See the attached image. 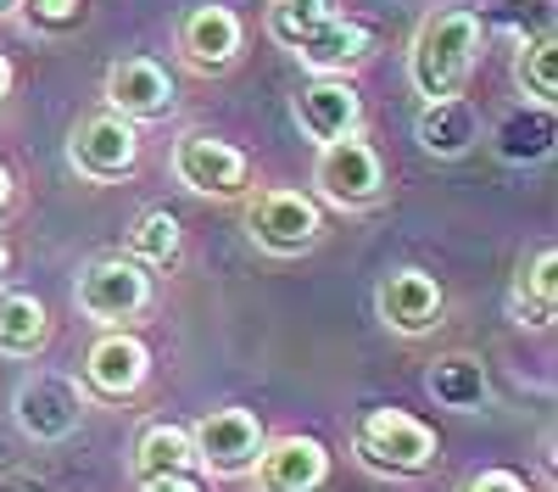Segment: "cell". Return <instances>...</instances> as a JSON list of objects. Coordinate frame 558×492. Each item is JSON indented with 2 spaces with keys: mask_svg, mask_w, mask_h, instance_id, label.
I'll list each match as a JSON object with an SVG mask.
<instances>
[{
  "mask_svg": "<svg viewBox=\"0 0 558 492\" xmlns=\"http://www.w3.org/2000/svg\"><path fill=\"white\" fill-rule=\"evenodd\" d=\"M475 51H481L475 12H458V7L430 12L425 28H418V39H413V57H408L418 96H430V101L458 96V84L470 79V68H475Z\"/></svg>",
  "mask_w": 558,
  "mask_h": 492,
  "instance_id": "cell-1",
  "label": "cell"
},
{
  "mask_svg": "<svg viewBox=\"0 0 558 492\" xmlns=\"http://www.w3.org/2000/svg\"><path fill=\"white\" fill-rule=\"evenodd\" d=\"M357 454L375 470L413 476V470H425L436 459V431L418 425L402 409H375V415H363V425H357Z\"/></svg>",
  "mask_w": 558,
  "mask_h": 492,
  "instance_id": "cell-2",
  "label": "cell"
},
{
  "mask_svg": "<svg viewBox=\"0 0 558 492\" xmlns=\"http://www.w3.org/2000/svg\"><path fill=\"white\" fill-rule=\"evenodd\" d=\"M318 191L341 202V207H368L380 191H386V173H380V157L368 152L363 141H352V134H341V141H324L318 152Z\"/></svg>",
  "mask_w": 558,
  "mask_h": 492,
  "instance_id": "cell-3",
  "label": "cell"
},
{
  "mask_svg": "<svg viewBox=\"0 0 558 492\" xmlns=\"http://www.w3.org/2000/svg\"><path fill=\"white\" fill-rule=\"evenodd\" d=\"M246 224H252V241L268 252H307L318 241V207L302 191H263Z\"/></svg>",
  "mask_w": 558,
  "mask_h": 492,
  "instance_id": "cell-4",
  "label": "cell"
},
{
  "mask_svg": "<svg viewBox=\"0 0 558 492\" xmlns=\"http://www.w3.org/2000/svg\"><path fill=\"white\" fill-rule=\"evenodd\" d=\"M84 420V397L73 381L62 375H34L17 386V425L34 436V442H62L73 436Z\"/></svg>",
  "mask_w": 558,
  "mask_h": 492,
  "instance_id": "cell-5",
  "label": "cell"
},
{
  "mask_svg": "<svg viewBox=\"0 0 558 492\" xmlns=\"http://www.w3.org/2000/svg\"><path fill=\"white\" fill-rule=\"evenodd\" d=\"M78 302H84V313H96V320H129V313H140L151 302V280H146V268L129 263V257H101V263L84 268Z\"/></svg>",
  "mask_w": 558,
  "mask_h": 492,
  "instance_id": "cell-6",
  "label": "cell"
},
{
  "mask_svg": "<svg viewBox=\"0 0 558 492\" xmlns=\"http://www.w3.org/2000/svg\"><path fill=\"white\" fill-rule=\"evenodd\" d=\"M173 173L202 196H235L246 185V157L213 134H184L173 146Z\"/></svg>",
  "mask_w": 558,
  "mask_h": 492,
  "instance_id": "cell-7",
  "label": "cell"
},
{
  "mask_svg": "<svg viewBox=\"0 0 558 492\" xmlns=\"http://www.w3.org/2000/svg\"><path fill=\"white\" fill-rule=\"evenodd\" d=\"M196 459L218 476H235L246 465H257L263 454V425L246 415V409H213L202 425H196Z\"/></svg>",
  "mask_w": 558,
  "mask_h": 492,
  "instance_id": "cell-8",
  "label": "cell"
},
{
  "mask_svg": "<svg viewBox=\"0 0 558 492\" xmlns=\"http://www.w3.org/2000/svg\"><path fill=\"white\" fill-rule=\"evenodd\" d=\"M73 163L89 173V179H118V173H129L134 168V157H140V141H134V129H129V118L123 112H96V118H84L78 129H73Z\"/></svg>",
  "mask_w": 558,
  "mask_h": 492,
  "instance_id": "cell-9",
  "label": "cell"
},
{
  "mask_svg": "<svg viewBox=\"0 0 558 492\" xmlns=\"http://www.w3.org/2000/svg\"><path fill=\"white\" fill-rule=\"evenodd\" d=\"M330 476V454L313 436H279L274 447L257 454V481L263 492H313Z\"/></svg>",
  "mask_w": 558,
  "mask_h": 492,
  "instance_id": "cell-10",
  "label": "cell"
},
{
  "mask_svg": "<svg viewBox=\"0 0 558 492\" xmlns=\"http://www.w3.org/2000/svg\"><path fill=\"white\" fill-rule=\"evenodd\" d=\"M107 101L123 118H162L173 107V79L151 57H123L107 68Z\"/></svg>",
  "mask_w": 558,
  "mask_h": 492,
  "instance_id": "cell-11",
  "label": "cell"
},
{
  "mask_svg": "<svg viewBox=\"0 0 558 492\" xmlns=\"http://www.w3.org/2000/svg\"><path fill=\"white\" fill-rule=\"evenodd\" d=\"M380 320L402 336H418L441 320V286L425 275V268H397L380 286Z\"/></svg>",
  "mask_w": 558,
  "mask_h": 492,
  "instance_id": "cell-12",
  "label": "cell"
},
{
  "mask_svg": "<svg viewBox=\"0 0 558 492\" xmlns=\"http://www.w3.org/2000/svg\"><path fill=\"white\" fill-rule=\"evenodd\" d=\"M146 370H151V358H146V347H140L134 336H101L96 347H89V358H84V375H89V386H96L101 397H129L140 381H146Z\"/></svg>",
  "mask_w": 558,
  "mask_h": 492,
  "instance_id": "cell-13",
  "label": "cell"
},
{
  "mask_svg": "<svg viewBox=\"0 0 558 492\" xmlns=\"http://www.w3.org/2000/svg\"><path fill=\"white\" fill-rule=\"evenodd\" d=\"M296 118L313 141H341V134L357 129V96L352 84H336V79H318L296 96Z\"/></svg>",
  "mask_w": 558,
  "mask_h": 492,
  "instance_id": "cell-14",
  "label": "cell"
},
{
  "mask_svg": "<svg viewBox=\"0 0 558 492\" xmlns=\"http://www.w3.org/2000/svg\"><path fill=\"white\" fill-rule=\"evenodd\" d=\"M179 45H184V57H191L196 68H223L229 57L241 51V23H235V12H223V7H196L191 17H184V28H179Z\"/></svg>",
  "mask_w": 558,
  "mask_h": 492,
  "instance_id": "cell-15",
  "label": "cell"
},
{
  "mask_svg": "<svg viewBox=\"0 0 558 492\" xmlns=\"http://www.w3.org/2000/svg\"><path fill=\"white\" fill-rule=\"evenodd\" d=\"M368 45H375V39H368V28H363V23L324 17L318 28H307V34L291 45V51H296L307 68H324V73H330V68H347V62L368 57Z\"/></svg>",
  "mask_w": 558,
  "mask_h": 492,
  "instance_id": "cell-16",
  "label": "cell"
},
{
  "mask_svg": "<svg viewBox=\"0 0 558 492\" xmlns=\"http://www.w3.org/2000/svg\"><path fill=\"white\" fill-rule=\"evenodd\" d=\"M475 134H481V123H475V112L463 107L458 96L430 101V107H425V118H418V141H425V152H436V157H458V152H470V146H475Z\"/></svg>",
  "mask_w": 558,
  "mask_h": 492,
  "instance_id": "cell-17",
  "label": "cell"
},
{
  "mask_svg": "<svg viewBox=\"0 0 558 492\" xmlns=\"http://www.w3.org/2000/svg\"><path fill=\"white\" fill-rule=\"evenodd\" d=\"M430 397L441 403V409H481L486 403V370H481V358L470 352H452L441 358V364H430Z\"/></svg>",
  "mask_w": 558,
  "mask_h": 492,
  "instance_id": "cell-18",
  "label": "cell"
},
{
  "mask_svg": "<svg viewBox=\"0 0 558 492\" xmlns=\"http://www.w3.org/2000/svg\"><path fill=\"white\" fill-rule=\"evenodd\" d=\"M191 465H196V442H191V431H179V425H151L146 436H140V447H134L140 481L146 476H184Z\"/></svg>",
  "mask_w": 558,
  "mask_h": 492,
  "instance_id": "cell-19",
  "label": "cell"
},
{
  "mask_svg": "<svg viewBox=\"0 0 558 492\" xmlns=\"http://www.w3.org/2000/svg\"><path fill=\"white\" fill-rule=\"evenodd\" d=\"M497 152H502L508 163H536V157H547V152H553V112H547V101H536L531 112L520 107L514 118H502Z\"/></svg>",
  "mask_w": 558,
  "mask_h": 492,
  "instance_id": "cell-20",
  "label": "cell"
},
{
  "mask_svg": "<svg viewBox=\"0 0 558 492\" xmlns=\"http://www.w3.org/2000/svg\"><path fill=\"white\" fill-rule=\"evenodd\" d=\"M45 341V302L28 291H0V352H34Z\"/></svg>",
  "mask_w": 558,
  "mask_h": 492,
  "instance_id": "cell-21",
  "label": "cell"
},
{
  "mask_svg": "<svg viewBox=\"0 0 558 492\" xmlns=\"http://www.w3.org/2000/svg\"><path fill=\"white\" fill-rule=\"evenodd\" d=\"M553 302H558V252L542 247V252L531 257V268H520L514 308L525 313L531 325H547V320H553Z\"/></svg>",
  "mask_w": 558,
  "mask_h": 492,
  "instance_id": "cell-22",
  "label": "cell"
},
{
  "mask_svg": "<svg viewBox=\"0 0 558 492\" xmlns=\"http://www.w3.org/2000/svg\"><path fill=\"white\" fill-rule=\"evenodd\" d=\"M129 252H134L140 263H168V257L179 252V218L162 213V207L146 213V218L129 230Z\"/></svg>",
  "mask_w": 558,
  "mask_h": 492,
  "instance_id": "cell-23",
  "label": "cell"
},
{
  "mask_svg": "<svg viewBox=\"0 0 558 492\" xmlns=\"http://www.w3.org/2000/svg\"><path fill=\"white\" fill-rule=\"evenodd\" d=\"M324 17H330V0H274V34L286 39V45H296Z\"/></svg>",
  "mask_w": 558,
  "mask_h": 492,
  "instance_id": "cell-24",
  "label": "cell"
},
{
  "mask_svg": "<svg viewBox=\"0 0 558 492\" xmlns=\"http://www.w3.org/2000/svg\"><path fill=\"white\" fill-rule=\"evenodd\" d=\"M520 84L531 89L536 101H553V89H558L553 84V39H536L531 51L520 57Z\"/></svg>",
  "mask_w": 558,
  "mask_h": 492,
  "instance_id": "cell-25",
  "label": "cell"
},
{
  "mask_svg": "<svg viewBox=\"0 0 558 492\" xmlns=\"http://www.w3.org/2000/svg\"><path fill=\"white\" fill-rule=\"evenodd\" d=\"M28 17L39 28H68L78 17V0H28Z\"/></svg>",
  "mask_w": 558,
  "mask_h": 492,
  "instance_id": "cell-26",
  "label": "cell"
},
{
  "mask_svg": "<svg viewBox=\"0 0 558 492\" xmlns=\"http://www.w3.org/2000/svg\"><path fill=\"white\" fill-rule=\"evenodd\" d=\"M458 492H525V481L514 476V470H481V476H470Z\"/></svg>",
  "mask_w": 558,
  "mask_h": 492,
  "instance_id": "cell-27",
  "label": "cell"
},
{
  "mask_svg": "<svg viewBox=\"0 0 558 492\" xmlns=\"http://www.w3.org/2000/svg\"><path fill=\"white\" fill-rule=\"evenodd\" d=\"M140 492H202L191 476H146V487Z\"/></svg>",
  "mask_w": 558,
  "mask_h": 492,
  "instance_id": "cell-28",
  "label": "cell"
},
{
  "mask_svg": "<svg viewBox=\"0 0 558 492\" xmlns=\"http://www.w3.org/2000/svg\"><path fill=\"white\" fill-rule=\"evenodd\" d=\"M7 89H12V68H7V57H0V101H7Z\"/></svg>",
  "mask_w": 558,
  "mask_h": 492,
  "instance_id": "cell-29",
  "label": "cell"
},
{
  "mask_svg": "<svg viewBox=\"0 0 558 492\" xmlns=\"http://www.w3.org/2000/svg\"><path fill=\"white\" fill-rule=\"evenodd\" d=\"M7 196H12V179H7V168H0V207H7Z\"/></svg>",
  "mask_w": 558,
  "mask_h": 492,
  "instance_id": "cell-30",
  "label": "cell"
},
{
  "mask_svg": "<svg viewBox=\"0 0 558 492\" xmlns=\"http://www.w3.org/2000/svg\"><path fill=\"white\" fill-rule=\"evenodd\" d=\"M0 492H39V487H28V481H7V487H0Z\"/></svg>",
  "mask_w": 558,
  "mask_h": 492,
  "instance_id": "cell-31",
  "label": "cell"
},
{
  "mask_svg": "<svg viewBox=\"0 0 558 492\" xmlns=\"http://www.w3.org/2000/svg\"><path fill=\"white\" fill-rule=\"evenodd\" d=\"M7 263H12V252H7V247H0V268H7Z\"/></svg>",
  "mask_w": 558,
  "mask_h": 492,
  "instance_id": "cell-32",
  "label": "cell"
},
{
  "mask_svg": "<svg viewBox=\"0 0 558 492\" xmlns=\"http://www.w3.org/2000/svg\"><path fill=\"white\" fill-rule=\"evenodd\" d=\"M0 7H7V0H0Z\"/></svg>",
  "mask_w": 558,
  "mask_h": 492,
  "instance_id": "cell-33",
  "label": "cell"
}]
</instances>
